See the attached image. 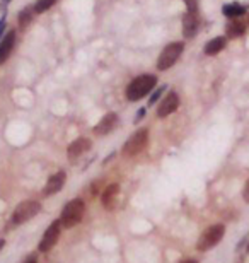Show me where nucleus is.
I'll return each instance as SVG.
<instances>
[{"mask_svg": "<svg viewBox=\"0 0 249 263\" xmlns=\"http://www.w3.org/2000/svg\"><path fill=\"white\" fill-rule=\"evenodd\" d=\"M157 86V77L154 73H142V76L135 77L133 81L126 87V99L128 101H140L142 98H145L150 91H154Z\"/></svg>", "mask_w": 249, "mask_h": 263, "instance_id": "nucleus-1", "label": "nucleus"}, {"mask_svg": "<svg viewBox=\"0 0 249 263\" xmlns=\"http://www.w3.org/2000/svg\"><path fill=\"white\" fill-rule=\"evenodd\" d=\"M84 212H86V203H84V200L81 198L70 200L62 210V217H60L62 228H67V229L75 228L77 224H81Z\"/></svg>", "mask_w": 249, "mask_h": 263, "instance_id": "nucleus-2", "label": "nucleus"}, {"mask_svg": "<svg viewBox=\"0 0 249 263\" xmlns=\"http://www.w3.org/2000/svg\"><path fill=\"white\" fill-rule=\"evenodd\" d=\"M183 51H184L183 41H173V43L166 45L157 59V70L164 72V70H167V68L174 67V64L179 60V57L183 55Z\"/></svg>", "mask_w": 249, "mask_h": 263, "instance_id": "nucleus-3", "label": "nucleus"}, {"mask_svg": "<svg viewBox=\"0 0 249 263\" xmlns=\"http://www.w3.org/2000/svg\"><path fill=\"white\" fill-rule=\"evenodd\" d=\"M147 144H149V130H147V128H140V130H137L135 134L125 142V145H123V149H121V152H123L125 157H135V156H139L140 152L145 149Z\"/></svg>", "mask_w": 249, "mask_h": 263, "instance_id": "nucleus-4", "label": "nucleus"}, {"mask_svg": "<svg viewBox=\"0 0 249 263\" xmlns=\"http://www.w3.org/2000/svg\"><path fill=\"white\" fill-rule=\"evenodd\" d=\"M40 210H41L40 202H36V200H26V202L19 203L17 207H15L12 214V224L21 226V224L28 222V220H31L40 214Z\"/></svg>", "mask_w": 249, "mask_h": 263, "instance_id": "nucleus-5", "label": "nucleus"}, {"mask_svg": "<svg viewBox=\"0 0 249 263\" xmlns=\"http://www.w3.org/2000/svg\"><path fill=\"white\" fill-rule=\"evenodd\" d=\"M224 234H225L224 224L212 226V228H208L203 234L200 236L198 245H197L198 251H208V250H212L214 246H217V245L220 243L222 238H224Z\"/></svg>", "mask_w": 249, "mask_h": 263, "instance_id": "nucleus-6", "label": "nucleus"}, {"mask_svg": "<svg viewBox=\"0 0 249 263\" xmlns=\"http://www.w3.org/2000/svg\"><path fill=\"white\" fill-rule=\"evenodd\" d=\"M60 233H62V222L60 220H53L50 224V228L46 229V233L43 234V238L40 241V246L38 250L41 253H46V251H50L53 246L56 245L58 238H60Z\"/></svg>", "mask_w": 249, "mask_h": 263, "instance_id": "nucleus-7", "label": "nucleus"}, {"mask_svg": "<svg viewBox=\"0 0 249 263\" xmlns=\"http://www.w3.org/2000/svg\"><path fill=\"white\" fill-rule=\"evenodd\" d=\"M179 108V96L174 91H169L167 96L162 99L161 104L157 108V117L159 118H166L169 115H173Z\"/></svg>", "mask_w": 249, "mask_h": 263, "instance_id": "nucleus-8", "label": "nucleus"}, {"mask_svg": "<svg viewBox=\"0 0 249 263\" xmlns=\"http://www.w3.org/2000/svg\"><path fill=\"white\" fill-rule=\"evenodd\" d=\"M89 149H91V140L86 139V137H79V139H75L67 147V157L72 161H75L81 156L86 154Z\"/></svg>", "mask_w": 249, "mask_h": 263, "instance_id": "nucleus-9", "label": "nucleus"}, {"mask_svg": "<svg viewBox=\"0 0 249 263\" xmlns=\"http://www.w3.org/2000/svg\"><path fill=\"white\" fill-rule=\"evenodd\" d=\"M200 29V17L198 12H188L183 15V34L184 38H195Z\"/></svg>", "mask_w": 249, "mask_h": 263, "instance_id": "nucleus-10", "label": "nucleus"}, {"mask_svg": "<svg viewBox=\"0 0 249 263\" xmlns=\"http://www.w3.org/2000/svg\"><path fill=\"white\" fill-rule=\"evenodd\" d=\"M15 36H17L15 31L10 29L2 36V40H0V65L5 64L10 57V53H12L14 45H15Z\"/></svg>", "mask_w": 249, "mask_h": 263, "instance_id": "nucleus-11", "label": "nucleus"}, {"mask_svg": "<svg viewBox=\"0 0 249 263\" xmlns=\"http://www.w3.org/2000/svg\"><path fill=\"white\" fill-rule=\"evenodd\" d=\"M118 125V115L116 113H106L103 118L99 120V123L94 127V134L103 137V135H108L111 132L114 130V127Z\"/></svg>", "mask_w": 249, "mask_h": 263, "instance_id": "nucleus-12", "label": "nucleus"}, {"mask_svg": "<svg viewBox=\"0 0 249 263\" xmlns=\"http://www.w3.org/2000/svg\"><path fill=\"white\" fill-rule=\"evenodd\" d=\"M65 180H67V175H65V171H58L55 173L53 176H50V180L46 181V186H45V190L43 193L46 197H50V195H55V193H58L63 188V185H65Z\"/></svg>", "mask_w": 249, "mask_h": 263, "instance_id": "nucleus-13", "label": "nucleus"}, {"mask_svg": "<svg viewBox=\"0 0 249 263\" xmlns=\"http://www.w3.org/2000/svg\"><path fill=\"white\" fill-rule=\"evenodd\" d=\"M118 193H120L118 183H111L109 186H106V190L103 192V197H101V202H103L104 209L113 210L116 207V202H118Z\"/></svg>", "mask_w": 249, "mask_h": 263, "instance_id": "nucleus-14", "label": "nucleus"}, {"mask_svg": "<svg viewBox=\"0 0 249 263\" xmlns=\"http://www.w3.org/2000/svg\"><path fill=\"white\" fill-rule=\"evenodd\" d=\"M247 29V24L244 21L241 19H231L229 23L225 26V36L227 40H236V38H241V36H244Z\"/></svg>", "mask_w": 249, "mask_h": 263, "instance_id": "nucleus-15", "label": "nucleus"}, {"mask_svg": "<svg viewBox=\"0 0 249 263\" xmlns=\"http://www.w3.org/2000/svg\"><path fill=\"white\" fill-rule=\"evenodd\" d=\"M227 46V36H215L210 41H206L203 46V53L208 57H215L219 55L222 50H225Z\"/></svg>", "mask_w": 249, "mask_h": 263, "instance_id": "nucleus-16", "label": "nucleus"}, {"mask_svg": "<svg viewBox=\"0 0 249 263\" xmlns=\"http://www.w3.org/2000/svg\"><path fill=\"white\" fill-rule=\"evenodd\" d=\"M222 14L229 19H239V17H242V15L247 14V9L239 2H231V4H225L224 7H222Z\"/></svg>", "mask_w": 249, "mask_h": 263, "instance_id": "nucleus-17", "label": "nucleus"}, {"mask_svg": "<svg viewBox=\"0 0 249 263\" xmlns=\"http://www.w3.org/2000/svg\"><path fill=\"white\" fill-rule=\"evenodd\" d=\"M34 7L33 5H28V7H24L23 10L19 12L17 15V23H19V28L21 29H26L28 26L33 23V17H34Z\"/></svg>", "mask_w": 249, "mask_h": 263, "instance_id": "nucleus-18", "label": "nucleus"}, {"mask_svg": "<svg viewBox=\"0 0 249 263\" xmlns=\"http://www.w3.org/2000/svg\"><path fill=\"white\" fill-rule=\"evenodd\" d=\"M55 4H56V0H36V4L33 7L36 14H43L46 10H50Z\"/></svg>", "mask_w": 249, "mask_h": 263, "instance_id": "nucleus-19", "label": "nucleus"}, {"mask_svg": "<svg viewBox=\"0 0 249 263\" xmlns=\"http://www.w3.org/2000/svg\"><path fill=\"white\" fill-rule=\"evenodd\" d=\"M166 91V86H162V87H159V89H154V92H152V96L149 98V104L152 106V104H156L157 103V99L161 98V94Z\"/></svg>", "mask_w": 249, "mask_h": 263, "instance_id": "nucleus-20", "label": "nucleus"}, {"mask_svg": "<svg viewBox=\"0 0 249 263\" xmlns=\"http://www.w3.org/2000/svg\"><path fill=\"white\" fill-rule=\"evenodd\" d=\"M189 12H198V0H184Z\"/></svg>", "mask_w": 249, "mask_h": 263, "instance_id": "nucleus-21", "label": "nucleus"}, {"mask_svg": "<svg viewBox=\"0 0 249 263\" xmlns=\"http://www.w3.org/2000/svg\"><path fill=\"white\" fill-rule=\"evenodd\" d=\"M242 197H244V202H247V203H249V180L246 181L244 190H242Z\"/></svg>", "mask_w": 249, "mask_h": 263, "instance_id": "nucleus-22", "label": "nucleus"}, {"mask_svg": "<svg viewBox=\"0 0 249 263\" xmlns=\"http://www.w3.org/2000/svg\"><path fill=\"white\" fill-rule=\"evenodd\" d=\"M4 31H5V15L0 17V40H2V36H4Z\"/></svg>", "mask_w": 249, "mask_h": 263, "instance_id": "nucleus-23", "label": "nucleus"}, {"mask_svg": "<svg viewBox=\"0 0 249 263\" xmlns=\"http://www.w3.org/2000/svg\"><path fill=\"white\" fill-rule=\"evenodd\" d=\"M144 115H145V108H142L139 109V113H137V118H135V123H139L142 118H144Z\"/></svg>", "mask_w": 249, "mask_h": 263, "instance_id": "nucleus-24", "label": "nucleus"}, {"mask_svg": "<svg viewBox=\"0 0 249 263\" xmlns=\"http://www.w3.org/2000/svg\"><path fill=\"white\" fill-rule=\"evenodd\" d=\"M10 2H12V0H0V9H4V10H5V9L9 7V4H10Z\"/></svg>", "mask_w": 249, "mask_h": 263, "instance_id": "nucleus-25", "label": "nucleus"}, {"mask_svg": "<svg viewBox=\"0 0 249 263\" xmlns=\"http://www.w3.org/2000/svg\"><path fill=\"white\" fill-rule=\"evenodd\" d=\"M181 263H198L197 260H184V261H181Z\"/></svg>", "mask_w": 249, "mask_h": 263, "instance_id": "nucleus-26", "label": "nucleus"}, {"mask_svg": "<svg viewBox=\"0 0 249 263\" xmlns=\"http://www.w3.org/2000/svg\"><path fill=\"white\" fill-rule=\"evenodd\" d=\"M4 245H5V241H4V239H0V250L4 248Z\"/></svg>", "mask_w": 249, "mask_h": 263, "instance_id": "nucleus-27", "label": "nucleus"}, {"mask_svg": "<svg viewBox=\"0 0 249 263\" xmlns=\"http://www.w3.org/2000/svg\"><path fill=\"white\" fill-rule=\"evenodd\" d=\"M246 251H247V253H249V245H247V248H246Z\"/></svg>", "mask_w": 249, "mask_h": 263, "instance_id": "nucleus-28", "label": "nucleus"}, {"mask_svg": "<svg viewBox=\"0 0 249 263\" xmlns=\"http://www.w3.org/2000/svg\"><path fill=\"white\" fill-rule=\"evenodd\" d=\"M247 26H249V15H247Z\"/></svg>", "mask_w": 249, "mask_h": 263, "instance_id": "nucleus-29", "label": "nucleus"}]
</instances>
